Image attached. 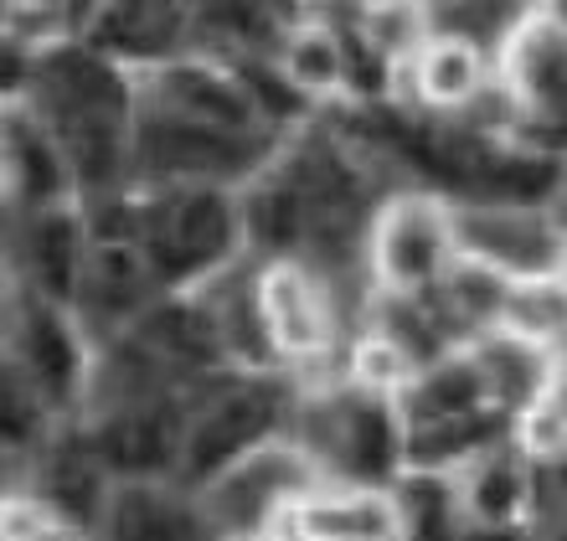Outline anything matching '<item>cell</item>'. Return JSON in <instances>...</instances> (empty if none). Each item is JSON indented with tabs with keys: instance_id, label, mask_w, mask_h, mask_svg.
I'll list each match as a JSON object with an SVG mask.
<instances>
[{
	"instance_id": "19",
	"label": "cell",
	"mask_w": 567,
	"mask_h": 541,
	"mask_svg": "<svg viewBox=\"0 0 567 541\" xmlns=\"http://www.w3.org/2000/svg\"><path fill=\"white\" fill-rule=\"evenodd\" d=\"M470 356L480 361V372H485V387H491V403L501 407H526L537 403L542 392L553 387V366H547V351L522 341V335H511L495 325L485 341H480Z\"/></svg>"
},
{
	"instance_id": "17",
	"label": "cell",
	"mask_w": 567,
	"mask_h": 541,
	"mask_svg": "<svg viewBox=\"0 0 567 541\" xmlns=\"http://www.w3.org/2000/svg\"><path fill=\"white\" fill-rule=\"evenodd\" d=\"M480 407H495L480 361L475 356H444L398 392L392 413H398L403 428H423V423L464 418V413H480Z\"/></svg>"
},
{
	"instance_id": "13",
	"label": "cell",
	"mask_w": 567,
	"mask_h": 541,
	"mask_svg": "<svg viewBox=\"0 0 567 541\" xmlns=\"http://www.w3.org/2000/svg\"><path fill=\"white\" fill-rule=\"evenodd\" d=\"M16 351H21V372L42 397L52 403H73L83 382H89V361L78 346L73 320L62 315V304L52 300H27V315H21V335H16Z\"/></svg>"
},
{
	"instance_id": "12",
	"label": "cell",
	"mask_w": 567,
	"mask_h": 541,
	"mask_svg": "<svg viewBox=\"0 0 567 541\" xmlns=\"http://www.w3.org/2000/svg\"><path fill=\"white\" fill-rule=\"evenodd\" d=\"M295 541H408L403 506L392 490L351 485V490H315L289 511Z\"/></svg>"
},
{
	"instance_id": "24",
	"label": "cell",
	"mask_w": 567,
	"mask_h": 541,
	"mask_svg": "<svg viewBox=\"0 0 567 541\" xmlns=\"http://www.w3.org/2000/svg\"><path fill=\"white\" fill-rule=\"evenodd\" d=\"M176 6H114L93 15V52L99 58H161L181 37Z\"/></svg>"
},
{
	"instance_id": "34",
	"label": "cell",
	"mask_w": 567,
	"mask_h": 541,
	"mask_svg": "<svg viewBox=\"0 0 567 541\" xmlns=\"http://www.w3.org/2000/svg\"><path fill=\"white\" fill-rule=\"evenodd\" d=\"M460 541H522L516 531H506V527H475V531H464Z\"/></svg>"
},
{
	"instance_id": "9",
	"label": "cell",
	"mask_w": 567,
	"mask_h": 541,
	"mask_svg": "<svg viewBox=\"0 0 567 541\" xmlns=\"http://www.w3.org/2000/svg\"><path fill=\"white\" fill-rule=\"evenodd\" d=\"M258 304L269 325V346L279 361H310L330 351L336 320H330V294L305 263L279 258L258 273Z\"/></svg>"
},
{
	"instance_id": "21",
	"label": "cell",
	"mask_w": 567,
	"mask_h": 541,
	"mask_svg": "<svg viewBox=\"0 0 567 541\" xmlns=\"http://www.w3.org/2000/svg\"><path fill=\"white\" fill-rule=\"evenodd\" d=\"M495 434H501L495 407H480V413L444 423H423V428H403V465L419 469V475H439L444 465H475L495 444Z\"/></svg>"
},
{
	"instance_id": "3",
	"label": "cell",
	"mask_w": 567,
	"mask_h": 541,
	"mask_svg": "<svg viewBox=\"0 0 567 541\" xmlns=\"http://www.w3.org/2000/svg\"><path fill=\"white\" fill-rule=\"evenodd\" d=\"M511 114L522 124V139H547L553 150L567 145V15L532 11L516 21L501 52Z\"/></svg>"
},
{
	"instance_id": "15",
	"label": "cell",
	"mask_w": 567,
	"mask_h": 541,
	"mask_svg": "<svg viewBox=\"0 0 567 541\" xmlns=\"http://www.w3.org/2000/svg\"><path fill=\"white\" fill-rule=\"evenodd\" d=\"M109 541H212L207 511L192 500L171 496L150 480H130L124 490H114L104 516Z\"/></svg>"
},
{
	"instance_id": "31",
	"label": "cell",
	"mask_w": 567,
	"mask_h": 541,
	"mask_svg": "<svg viewBox=\"0 0 567 541\" xmlns=\"http://www.w3.org/2000/svg\"><path fill=\"white\" fill-rule=\"evenodd\" d=\"M516 438H522L526 459H542V465L567 459V403H563V392H557V376H553V387L542 392L537 403L522 407Z\"/></svg>"
},
{
	"instance_id": "8",
	"label": "cell",
	"mask_w": 567,
	"mask_h": 541,
	"mask_svg": "<svg viewBox=\"0 0 567 541\" xmlns=\"http://www.w3.org/2000/svg\"><path fill=\"white\" fill-rule=\"evenodd\" d=\"M248 139L223 135V129H202V124L181 119V114L155 108L150 119H140L130 145H135V166L145 176L186 180V186H217V180L238 176L248 166Z\"/></svg>"
},
{
	"instance_id": "35",
	"label": "cell",
	"mask_w": 567,
	"mask_h": 541,
	"mask_svg": "<svg viewBox=\"0 0 567 541\" xmlns=\"http://www.w3.org/2000/svg\"><path fill=\"white\" fill-rule=\"evenodd\" d=\"M557 227L567 232V170H563V191H557Z\"/></svg>"
},
{
	"instance_id": "2",
	"label": "cell",
	"mask_w": 567,
	"mask_h": 541,
	"mask_svg": "<svg viewBox=\"0 0 567 541\" xmlns=\"http://www.w3.org/2000/svg\"><path fill=\"white\" fill-rule=\"evenodd\" d=\"M320 475L326 469L299 444H264V449L243 454L238 465H227L223 475H212L196 506L207 511L217 537H254L274 516H289L305 496H315Z\"/></svg>"
},
{
	"instance_id": "27",
	"label": "cell",
	"mask_w": 567,
	"mask_h": 541,
	"mask_svg": "<svg viewBox=\"0 0 567 541\" xmlns=\"http://www.w3.org/2000/svg\"><path fill=\"white\" fill-rule=\"evenodd\" d=\"M243 238L254 242V248H264V253H289V248H299V242H305V201H299L279 176H269L243 201Z\"/></svg>"
},
{
	"instance_id": "18",
	"label": "cell",
	"mask_w": 567,
	"mask_h": 541,
	"mask_svg": "<svg viewBox=\"0 0 567 541\" xmlns=\"http://www.w3.org/2000/svg\"><path fill=\"white\" fill-rule=\"evenodd\" d=\"M413 83L433 108H464L485 93V52L464 37L433 31L413 58Z\"/></svg>"
},
{
	"instance_id": "26",
	"label": "cell",
	"mask_w": 567,
	"mask_h": 541,
	"mask_svg": "<svg viewBox=\"0 0 567 541\" xmlns=\"http://www.w3.org/2000/svg\"><path fill=\"white\" fill-rule=\"evenodd\" d=\"M11 186L27 196L31 211H52L73 186L58 139L37 135V124H11Z\"/></svg>"
},
{
	"instance_id": "5",
	"label": "cell",
	"mask_w": 567,
	"mask_h": 541,
	"mask_svg": "<svg viewBox=\"0 0 567 541\" xmlns=\"http://www.w3.org/2000/svg\"><path fill=\"white\" fill-rule=\"evenodd\" d=\"M299 449L320 469L377 480V475L403 465V423L382 397L357 387L341 392V397H320L305 413V444Z\"/></svg>"
},
{
	"instance_id": "30",
	"label": "cell",
	"mask_w": 567,
	"mask_h": 541,
	"mask_svg": "<svg viewBox=\"0 0 567 541\" xmlns=\"http://www.w3.org/2000/svg\"><path fill=\"white\" fill-rule=\"evenodd\" d=\"M403 527H408V541H460L454 531V506H449V485L439 475H408L403 480Z\"/></svg>"
},
{
	"instance_id": "11",
	"label": "cell",
	"mask_w": 567,
	"mask_h": 541,
	"mask_svg": "<svg viewBox=\"0 0 567 541\" xmlns=\"http://www.w3.org/2000/svg\"><path fill=\"white\" fill-rule=\"evenodd\" d=\"M155 108L181 114V119L202 124V129H223V135H254L264 119L258 104L248 98L238 73H223L212 62H171L155 73Z\"/></svg>"
},
{
	"instance_id": "28",
	"label": "cell",
	"mask_w": 567,
	"mask_h": 541,
	"mask_svg": "<svg viewBox=\"0 0 567 541\" xmlns=\"http://www.w3.org/2000/svg\"><path fill=\"white\" fill-rule=\"evenodd\" d=\"M413 376H419V356H413L403 341H392L388 331L361 335L357 351H351V382H357L361 392H372V397H382V392L398 397Z\"/></svg>"
},
{
	"instance_id": "25",
	"label": "cell",
	"mask_w": 567,
	"mask_h": 541,
	"mask_svg": "<svg viewBox=\"0 0 567 541\" xmlns=\"http://www.w3.org/2000/svg\"><path fill=\"white\" fill-rule=\"evenodd\" d=\"M464 511L475 516V527H511L516 516L532 506V480H526L522 459L506 454H480L464 480Z\"/></svg>"
},
{
	"instance_id": "7",
	"label": "cell",
	"mask_w": 567,
	"mask_h": 541,
	"mask_svg": "<svg viewBox=\"0 0 567 541\" xmlns=\"http://www.w3.org/2000/svg\"><path fill=\"white\" fill-rule=\"evenodd\" d=\"M454 242L464 258H480L506 279L567 269V232L557 227V217L532 207H460Z\"/></svg>"
},
{
	"instance_id": "32",
	"label": "cell",
	"mask_w": 567,
	"mask_h": 541,
	"mask_svg": "<svg viewBox=\"0 0 567 541\" xmlns=\"http://www.w3.org/2000/svg\"><path fill=\"white\" fill-rule=\"evenodd\" d=\"M6 541H89V537L68 516L52 511L47 500L11 496V506H6Z\"/></svg>"
},
{
	"instance_id": "20",
	"label": "cell",
	"mask_w": 567,
	"mask_h": 541,
	"mask_svg": "<svg viewBox=\"0 0 567 541\" xmlns=\"http://www.w3.org/2000/svg\"><path fill=\"white\" fill-rule=\"evenodd\" d=\"M42 500L58 516H68L73 527H93L109 516V469L104 459L93 454V444L83 449H58L42 465Z\"/></svg>"
},
{
	"instance_id": "23",
	"label": "cell",
	"mask_w": 567,
	"mask_h": 541,
	"mask_svg": "<svg viewBox=\"0 0 567 541\" xmlns=\"http://www.w3.org/2000/svg\"><path fill=\"white\" fill-rule=\"evenodd\" d=\"M279 73L289 77V89H295L299 98H330V93L351 77L341 31L326 27V21H305V27H295L279 46Z\"/></svg>"
},
{
	"instance_id": "14",
	"label": "cell",
	"mask_w": 567,
	"mask_h": 541,
	"mask_svg": "<svg viewBox=\"0 0 567 541\" xmlns=\"http://www.w3.org/2000/svg\"><path fill=\"white\" fill-rule=\"evenodd\" d=\"M130 341H140L165 372H217L227 361L217 320L202 300H155L130 325Z\"/></svg>"
},
{
	"instance_id": "22",
	"label": "cell",
	"mask_w": 567,
	"mask_h": 541,
	"mask_svg": "<svg viewBox=\"0 0 567 541\" xmlns=\"http://www.w3.org/2000/svg\"><path fill=\"white\" fill-rule=\"evenodd\" d=\"M501 331L522 335L532 346H563L567 341V273H532L511 279L501 300Z\"/></svg>"
},
{
	"instance_id": "29",
	"label": "cell",
	"mask_w": 567,
	"mask_h": 541,
	"mask_svg": "<svg viewBox=\"0 0 567 541\" xmlns=\"http://www.w3.org/2000/svg\"><path fill=\"white\" fill-rule=\"evenodd\" d=\"M357 37L372 46L377 58H419V46L429 42V15L419 6H372L357 15Z\"/></svg>"
},
{
	"instance_id": "16",
	"label": "cell",
	"mask_w": 567,
	"mask_h": 541,
	"mask_svg": "<svg viewBox=\"0 0 567 541\" xmlns=\"http://www.w3.org/2000/svg\"><path fill=\"white\" fill-rule=\"evenodd\" d=\"M83 269H89V238H83V222L73 211H31L27 222V273L37 294L52 304H73L78 284H83Z\"/></svg>"
},
{
	"instance_id": "1",
	"label": "cell",
	"mask_w": 567,
	"mask_h": 541,
	"mask_svg": "<svg viewBox=\"0 0 567 541\" xmlns=\"http://www.w3.org/2000/svg\"><path fill=\"white\" fill-rule=\"evenodd\" d=\"M243 242V201L223 186H186L176 196H161L145 207V232H140V253H145L155 284H186V279H207L223 269L233 248Z\"/></svg>"
},
{
	"instance_id": "4",
	"label": "cell",
	"mask_w": 567,
	"mask_h": 541,
	"mask_svg": "<svg viewBox=\"0 0 567 541\" xmlns=\"http://www.w3.org/2000/svg\"><path fill=\"white\" fill-rule=\"evenodd\" d=\"M460 258L454 211L433 196H398L372 222V269L377 284L398 300H423L444 284L449 263Z\"/></svg>"
},
{
	"instance_id": "6",
	"label": "cell",
	"mask_w": 567,
	"mask_h": 541,
	"mask_svg": "<svg viewBox=\"0 0 567 541\" xmlns=\"http://www.w3.org/2000/svg\"><path fill=\"white\" fill-rule=\"evenodd\" d=\"M279 387L269 382H233V387L212 392L207 403H196V413L186 418V449L181 465L196 480L223 475L227 465H238L243 454H254L269 444V428L279 423Z\"/></svg>"
},
{
	"instance_id": "33",
	"label": "cell",
	"mask_w": 567,
	"mask_h": 541,
	"mask_svg": "<svg viewBox=\"0 0 567 541\" xmlns=\"http://www.w3.org/2000/svg\"><path fill=\"white\" fill-rule=\"evenodd\" d=\"M37 423H42V392L27 382V372H11L6 376V438L11 444H31Z\"/></svg>"
},
{
	"instance_id": "10",
	"label": "cell",
	"mask_w": 567,
	"mask_h": 541,
	"mask_svg": "<svg viewBox=\"0 0 567 541\" xmlns=\"http://www.w3.org/2000/svg\"><path fill=\"white\" fill-rule=\"evenodd\" d=\"M186 418L192 413H181L171 397H150L140 407L104 413L99 434H93V454L104 459L109 475H124V480L165 475L186 449Z\"/></svg>"
}]
</instances>
